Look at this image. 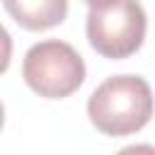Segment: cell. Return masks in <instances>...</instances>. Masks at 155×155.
<instances>
[{
  "instance_id": "cell-1",
  "label": "cell",
  "mask_w": 155,
  "mask_h": 155,
  "mask_svg": "<svg viewBox=\"0 0 155 155\" xmlns=\"http://www.w3.org/2000/svg\"><path fill=\"white\" fill-rule=\"evenodd\" d=\"M155 109L150 85L138 75H111L87 99V116L104 136H131L140 131Z\"/></svg>"
},
{
  "instance_id": "cell-2",
  "label": "cell",
  "mask_w": 155,
  "mask_h": 155,
  "mask_svg": "<svg viewBox=\"0 0 155 155\" xmlns=\"http://www.w3.org/2000/svg\"><path fill=\"white\" fill-rule=\"evenodd\" d=\"M22 78L39 97L63 99L78 92L85 82V61L65 41H39L24 53Z\"/></svg>"
},
{
  "instance_id": "cell-5",
  "label": "cell",
  "mask_w": 155,
  "mask_h": 155,
  "mask_svg": "<svg viewBox=\"0 0 155 155\" xmlns=\"http://www.w3.org/2000/svg\"><path fill=\"white\" fill-rule=\"evenodd\" d=\"M10 58H12V36L0 24V75L10 68Z\"/></svg>"
},
{
  "instance_id": "cell-6",
  "label": "cell",
  "mask_w": 155,
  "mask_h": 155,
  "mask_svg": "<svg viewBox=\"0 0 155 155\" xmlns=\"http://www.w3.org/2000/svg\"><path fill=\"white\" fill-rule=\"evenodd\" d=\"M90 7H104V5H109V2H114V0H85Z\"/></svg>"
},
{
  "instance_id": "cell-7",
  "label": "cell",
  "mask_w": 155,
  "mask_h": 155,
  "mask_svg": "<svg viewBox=\"0 0 155 155\" xmlns=\"http://www.w3.org/2000/svg\"><path fill=\"white\" fill-rule=\"evenodd\" d=\"M2 124H5V107H2V102H0V131H2Z\"/></svg>"
},
{
  "instance_id": "cell-3",
  "label": "cell",
  "mask_w": 155,
  "mask_h": 155,
  "mask_svg": "<svg viewBox=\"0 0 155 155\" xmlns=\"http://www.w3.org/2000/svg\"><path fill=\"white\" fill-rule=\"evenodd\" d=\"M145 27V10L138 0H114L104 7H90L85 24L90 46L111 61L133 56L143 46Z\"/></svg>"
},
{
  "instance_id": "cell-4",
  "label": "cell",
  "mask_w": 155,
  "mask_h": 155,
  "mask_svg": "<svg viewBox=\"0 0 155 155\" xmlns=\"http://www.w3.org/2000/svg\"><path fill=\"white\" fill-rule=\"evenodd\" d=\"M7 15L29 31H46L68 15V0H2Z\"/></svg>"
}]
</instances>
